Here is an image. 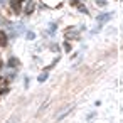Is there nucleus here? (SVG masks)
<instances>
[{
  "instance_id": "obj_1",
  "label": "nucleus",
  "mask_w": 123,
  "mask_h": 123,
  "mask_svg": "<svg viewBox=\"0 0 123 123\" xmlns=\"http://www.w3.org/2000/svg\"><path fill=\"white\" fill-rule=\"evenodd\" d=\"M10 4H12V9H14L15 12H19V10H20V0H12Z\"/></svg>"
},
{
  "instance_id": "obj_2",
  "label": "nucleus",
  "mask_w": 123,
  "mask_h": 123,
  "mask_svg": "<svg viewBox=\"0 0 123 123\" xmlns=\"http://www.w3.org/2000/svg\"><path fill=\"white\" fill-rule=\"evenodd\" d=\"M9 66H10V68H14V66H19V61H17L15 57H10V59H9Z\"/></svg>"
},
{
  "instance_id": "obj_3",
  "label": "nucleus",
  "mask_w": 123,
  "mask_h": 123,
  "mask_svg": "<svg viewBox=\"0 0 123 123\" xmlns=\"http://www.w3.org/2000/svg\"><path fill=\"white\" fill-rule=\"evenodd\" d=\"M34 10V2H29V5L25 7V14H31Z\"/></svg>"
},
{
  "instance_id": "obj_4",
  "label": "nucleus",
  "mask_w": 123,
  "mask_h": 123,
  "mask_svg": "<svg viewBox=\"0 0 123 123\" xmlns=\"http://www.w3.org/2000/svg\"><path fill=\"white\" fill-rule=\"evenodd\" d=\"M2 46H7V34H5V31H2Z\"/></svg>"
},
{
  "instance_id": "obj_5",
  "label": "nucleus",
  "mask_w": 123,
  "mask_h": 123,
  "mask_svg": "<svg viewBox=\"0 0 123 123\" xmlns=\"http://www.w3.org/2000/svg\"><path fill=\"white\" fill-rule=\"evenodd\" d=\"M106 19H110V14H103V15H99V17H98V20H101V22H103V20H106Z\"/></svg>"
},
{
  "instance_id": "obj_6",
  "label": "nucleus",
  "mask_w": 123,
  "mask_h": 123,
  "mask_svg": "<svg viewBox=\"0 0 123 123\" xmlns=\"http://www.w3.org/2000/svg\"><path fill=\"white\" fill-rule=\"evenodd\" d=\"M64 51H66V52L71 51V44H69V42H64Z\"/></svg>"
},
{
  "instance_id": "obj_7",
  "label": "nucleus",
  "mask_w": 123,
  "mask_h": 123,
  "mask_svg": "<svg viewBox=\"0 0 123 123\" xmlns=\"http://www.w3.org/2000/svg\"><path fill=\"white\" fill-rule=\"evenodd\" d=\"M46 79H47V74H46V73L39 76V83H42V81H46Z\"/></svg>"
},
{
  "instance_id": "obj_8",
  "label": "nucleus",
  "mask_w": 123,
  "mask_h": 123,
  "mask_svg": "<svg viewBox=\"0 0 123 123\" xmlns=\"http://www.w3.org/2000/svg\"><path fill=\"white\" fill-rule=\"evenodd\" d=\"M34 37H36V36H34L32 32H29V34H27V39H34Z\"/></svg>"
},
{
  "instance_id": "obj_9",
  "label": "nucleus",
  "mask_w": 123,
  "mask_h": 123,
  "mask_svg": "<svg viewBox=\"0 0 123 123\" xmlns=\"http://www.w3.org/2000/svg\"><path fill=\"white\" fill-rule=\"evenodd\" d=\"M71 4L73 5H78V0H71Z\"/></svg>"
},
{
  "instance_id": "obj_10",
  "label": "nucleus",
  "mask_w": 123,
  "mask_h": 123,
  "mask_svg": "<svg viewBox=\"0 0 123 123\" xmlns=\"http://www.w3.org/2000/svg\"><path fill=\"white\" fill-rule=\"evenodd\" d=\"M20 2H22V0H20Z\"/></svg>"
}]
</instances>
